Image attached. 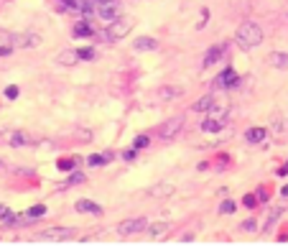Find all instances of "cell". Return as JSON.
Returning <instances> with one entry per match:
<instances>
[{"label": "cell", "instance_id": "1", "mask_svg": "<svg viewBox=\"0 0 288 250\" xmlns=\"http://www.w3.org/2000/svg\"><path fill=\"white\" fill-rule=\"evenodd\" d=\"M235 41H237V46H242V49H255V46H260V41H263V28L257 26V23H252V21H245V23L237 28Z\"/></svg>", "mask_w": 288, "mask_h": 250}, {"label": "cell", "instance_id": "2", "mask_svg": "<svg viewBox=\"0 0 288 250\" xmlns=\"http://www.w3.org/2000/svg\"><path fill=\"white\" fill-rule=\"evenodd\" d=\"M133 26H135V21L133 18H128V16H120L117 21H112L108 28H105V38L108 41H117V38H125L130 31H133Z\"/></svg>", "mask_w": 288, "mask_h": 250}, {"label": "cell", "instance_id": "3", "mask_svg": "<svg viewBox=\"0 0 288 250\" xmlns=\"http://www.w3.org/2000/svg\"><path fill=\"white\" fill-rule=\"evenodd\" d=\"M77 235L74 227H49V230H41L38 232V240L43 243H62V240H69Z\"/></svg>", "mask_w": 288, "mask_h": 250}, {"label": "cell", "instance_id": "4", "mask_svg": "<svg viewBox=\"0 0 288 250\" xmlns=\"http://www.w3.org/2000/svg\"><path fill=\"white\" fill-rule=\"evenodd\" d=\"M95 13L100 18H105V21H117L120 16H123V3L120 0H110V3H105V5H100V8H95Z\"/></svg>", "mask_w": 288, "mask_h": 250}, {"label": "cell", "instance_id": "5", "mask_svg": "<svg viewBox=\"0 0 288 250\" xmlns=\"http://www.w3.org/2000/svg\"><path fill=\"white\" fill-rule=\"evenodd\" d=\"M145 230H148V219L145 217H133V219H125V222L117 225L120 235H138V232H145Z\"/></svg>", "mask_w": 288, "mask_h": 250}, {"label": "cell", "instance_id": "6", "mask_svg": "<svg viewBox=\"0 0 288 250\" xmlns=\"http://www.w3.org/2000/svg\"><path fill=\"white\" fill-rule=\"evenodd\" d=\"M181 128H184V117H181V115H174L171 120H166V123L158 128V136H161L163 141H171V138L179 136Z\"/></svg>", "mask_w": 288, "mask_h": 250}, {"label": "cell", "instance_id": "7", "mask_svg": "<svg viewBox=\"0 0 288 250\" xmlns=\"http://www.w3.org/2000/svg\"><path fill=\"white\" fill-rule=\"evenodd\" d=\"M59 8L62 10H69V13H79V16H84V13H92L95 5L87 3V0H56Z\"/></svg>", "mask_w": 288, "mask_h": 250}, {"label": "cell", "instance_id": "8", "mask_svg": "<svg viewBox=\"0 0 288 250\" xmlns=\"http://www.w3.org/2000/svg\"><path fill=\"white\" fill-rule=\"evenodd\" d=\"M237 82H240L237 71H235L232 67H227V69L222 71V74L215 79V87H217V90H230V87H235Z\"/></svg>", "mask_w": 288, "mask_h": 250}, {"label": "cell", "instance_id": "9", "mask_svg": "<svg viewBox=\"0 0 288 250\" xmlns=\"http://www.w3.org/2000/svg\"><path fill=\"white\" fill-rule=\"evenodd\" d=\"M224 54H227V43H215V46H209L207 54H204V67L217 64L219 59H224Z\"/></svg>", "mask_w": 288, "mask_h": 250}, {"label": "cell", "instance_id": "10", "mask_svg": "<svg viewBox=\"0 0 288 250\" xmlns=\"http://www.w3.org/2000/svg\"><path fill=\"white\" fill-rule=\"evenodd\" d=\"M171 194H174V184H169V181H161V184L148 189V197H153V199H163V197H171Z\"/></svg>", "mask_w": 288, "mask_h": 250}, {"label": "cell", "instance_id": "11", "mask_svg": "<svg viewBox=\"0 0 288 250\" xmlns=\"http://www.w3.org/2000/svg\"><path fill=\"white\" fill-rule=\"evenodd\" d=\"M56 62L64 64V67H74V64L79 62V51L77 49H64V51L56 54Z\"/></svg>", "mask_w": 288, "mask_h": 250}, {"label": "cell", "instance_id": "12", "mask_svg": "<svg viewBox=\"0 0 288 250\" xmlns=\"http://www.w3.org/2000/svg\"><path fill=\"white\" fill-rule=\"evenodd\" d=\"M133 49H135V51H156V49H158V38H153V36H143V38H135Z\"/></svg>", "mask_w": 288, "mask_h": 250}, {"label": "cell", "instance_id": "13", "mask_svg": "<svg viewBox=\"0 0 288 250\" xmlns=\"http://www.w3.org/2000/svg\"><path fill=\"white\" fill-rule=\"evenodd\" d=\"M74 210H77V212H87V214H102V207L97 202H92V199H79L77 204H74Z\"/></svg>", "mask_w": 288, "mask_h": 250}, {"label": "cell", "instance_id": "14", "mask_svg": "<svg viewBox=\"0 0 288 250\" xmlns=\"http://www.w3.org/2000/svg\"><path fill=\"white\" fill-rule=\"evenodd\" d=\"M265 62L270 67H276V69H288V54H283V51H270Z\"/></svg>", "mask_w": 288, "mask_h": 250}, {"label": "cell", "instance_id": "15", "mask_svg": "<svg viewBox=\"0 0 288 250\" xmlns=\"http://www.w3.org/2000/svg\"><path fill=\"white\" fill-rule=\"evenodd\" d=\"M215 95H204V97H199V100H196L194 102V105H191V110L194 112H209L212 107H215Z\"/></svg>", "mask_w": 288, "mask_h": 250}, {"label": "cell", "instance_id": "16", "mask_svg": "<svg viewBox=\"0 0 288 250\" xmlns=\"http://www.w3.org/2000/svg\"><path fill=\"white\" fill-rule=\"evenodd\" d=\"M224 128V120H222V117H207V120L202 123V130H204V133H219V130Z\"/></svg>", "mask_w": 288, "mask_h": 250}, {"label": "cell", "instance_id": "17", "mask_svg": "<svg viewBox=\"0 0 288 250\" xmlns=\"http://www.w3.org/2000/svg\"><path fill=\"white\" fill-rule=\"evenodd\" d=\"M13 43L16 46H38L41 38L36 34H23V36H13Z\"/></svg>", "mask_w": 288, "mask_h": 250}, {"label": "cell", "instance_id": "18", "mask_svg": "<svg viewBox=\"0 0 288 250\" xmlns=\"http://www.w3.org/2000/svg\"><path fill=\"white\" fill-rule=\"evenodd\" d=\"M245 141H250V143H263V141H268V130L265 128H250L248 133H245Z\"/></svg>", "mask_w": 288, "mask_h": 250}, {"label": "cell", "instance_id": "19", "mask_svg": "<svg viewBox=\"0 0 288 250\" xmlns=\"http://www.w3.org/2000/svg\"><path fill=\"white\" fill-rule=\"evenodd\" d=\"M181 95H184L181 87H161V90H158V97L161 100H179Z\"/></svg>", "mask_w": 288, "mask_h": 250}, {"label": "cell", "instance_id": "20", "mask_svg": "<svg viewBox=\"0 0 288 250\" xmlns=\"http://www.w3.org/2000/svg\"><path fill=\"white\" fill-rule=\"evenodd\" d=\"M169 222H163V219H161V222H153V225H148V235H150V238H161V235H166V232H169Z\"/></svg>", "mask_w": 288, "mask_h": 250}, {"label": "cell", "instance_id": "21", "mask_svg": "<svg viewBox=\"0 0 288 250\" xmlns=\"http://www.w3.org/2000/svg\"><path fill=\"white\" fill-rule=\"evenodd\" d=\"M283 212H286V207H273V210H270V217H268V222H265V232H270L273 227H276V222L281 219Z\"/></svg>", "mask_w": 288, "mask_h": 250}, {"label": "cell", "instance_id": "22", "mask_svg": "<svg viewBox=\"0 0 288 250\" xmlns=\"http://www.w3.org/2000/svg\"><path fill=\"white\" fill-rule=\"evenodd\" d=\"M110 158H112V153H95V156L87 158V164L89 166H105V164H110Z\"/></svg>", "mask_w": 288, "mask_h": 250}, {"label": "cell", "instance_id": "23", "mask_svg": "<svg viewBox=\"0 0 288 250\" xmlns=\"http://www.w3.org/2000/svg\"><path fill=\"white\" fill-rule=\"evenodd\" d=\"M72 34L77 36V38H87V36H92L95 31L89 28L87 23H74V28H72Z\"/></svg>", "mask_w": 288, "mask_h": 250}, {"label": "cell", "instance_id": "24", "mask_svg": "<svg viewBox=\"0 0 288 250\" xmlns=\"http://www.w3.org/2000/svg\"><path fill=\"white\" fill-rule=\"evenodd\" d=\"M28 143H31V141H28L26 133H13L10 136V145H13V148H23V145H28Z\"/></svg>", "mask_w": 288, "mask_h": 250}, {"label": "cell", "instance_id": "25", "mask_svg": "<svg viewBox=\"0 0 288 250\" xmlns=\"http://www.w3.org/2000/svg\"><path fill=\"white\" fill-rule=\"evenodd\" d=\"M84 181H87V179H84V174H82V171H74V174L69 176V181H67L64 186H74V184H84Z\"/></svg>", "mask_w": 288, "mask_h": 250}, {"label": "cell", "instance_id": "26", "mask_svg": "<svg viewBox=\"0 0 288 250\" xmlns=\"http://www.w3.org/2000/svg\"><path fill=\"white\" fill-rule=\"evenodd\" d=\"M77 161L79 158H62V161H59V169H62V171H72L74 166H77Z\"/></svg>", "mask_w": 288, "mask_h": 250}, {"label": "cell", "instance_id": "27", "mask_svg": "<svg viewBox=\"0 0 288 250\" xmlns=\"http://www.w3.org/2000/svg\"><path fill=\"white\" fill-rule=\"evenodd\" d=\"M232 212H235V202L232 199H224L219 204V214H232Z\"/></svg>", "mask_w": 288, "mask_h": 250}, {"label": "cell", "instance_id": "28", "mask_svg": "<svg viewBox=\"0 0 288 250\" xmlns=\"http://www.w3.org/2000/svg\"><path fill=\"white\" fill-rule=\"evenodd\" d=\"M148 136H135V141H133V148L138 151V148H148Z\"/></svg>", "mask_w": 288, "mask_h": 250}, {"label": "cell", "instance_id": "29", "mask_svg": "<svg viewBox=\"0 0 288 250\" xmlns=\"http://www.w3.org/2000/svg\"><path fill=\"white\" fill-rule=\"evenodd\" d=\"M46 214V207H43V204H34L31 210H28V217H43Z\"/></svg>", "mask_w": 288, "mask_h": 250}, {"label": "cell", "instance_id": "30", "mask_svg": "<svg viewBox=\"0 0 288 250\" xmlns=\"http://www.w3.org/2000/svg\"><path fill=\"white\" fill-rule=\"evenodd\" d=\"M79 59H82V62H92V59H95V49H79Z\"/></svg>", "mask_w": 288, "mask_h": 250}, {"label": "cell", "instance_id": "31", "mask_svg": "<svg viewBox=\"0 0 288 250\" xmlns=\"http://www.w3.org/2000/svg\"><path fill=\"white\" fill-rule=\"evenodd\" d=\"M242 204H245V207H255V204H257V197L255 194H245V197H242Z\"/></svg>", "mask_w": 288, "mask_h": 250}, {"label": "cell", "instance_id": "32", "mask_svg": "<svg viewBox=\"0 0 288 250\" xmlns=\"http://www.w3.org/2000/svg\"><path fill=\"white\" fill-rule=\"evenodd\" d=\"M5 97H8V100H16V97H18V87H16V84L5 87Z\"/></svg>", "mask_w": 288, "mask_h": 250}, {"label": "cell", "instance_id": "33", "mask_svg": "<svg viewBox=\"0 0 288 250\" xmlns=\"http://www.w3.org/2000/svg\"><path fill=\"white\" fill-rule=\"evenodd\" d=\"M257 219H245V222H242V230H245V232H252V230H257Z\"/></svg>", "mask_w": 288, "mask_h": 250}, {"label": "cell", "instance_id": "34", "mask_svg": "<svg viewBox=\"0 0 288 250\" xmlns=\"http://www.w3.org/2000/svg\"><path fill=\"white\" fill-rule=\"evenodd\" d=\"M8 214H10V210H8V207H3V204H0V219H5Z\"/></svg>", "mask_w": 288, "mask_h": 250}, {"label": "cell", "instance_id": "35", "mask_svg": "<svg viewBox=\"0 0 288 250\" xmlns=\"http://www.w3.org/2000/svg\"><path fill=\"white\" fill-rule=\"evenodd\" d=\"M87 3H92L95 8H100V5H105V3H110V0H87Z\"/></svg>", "mask_w": 288, "mask_h": 250}, {"label": "cell", "instance_id": "36", "mask_svg": "<svg viewBox=\"0 0 288 250\" xmlns=\"http://www.w3.org/2000/svg\"><path fill=\"white\" fill-rule=\"evenodd\" d=\"M123 158H125V161H133V158H135V148H133V151H125Z\"/></svg>", "mask_w": 288, "mask_h": 250}, {"label": "cell", "instance_id": "37", "mask_svg": "<svg viewBox=\"0 0 288 250\" xmlns=\"http://www.w3.org/2000/svg\"><path fill=\"white\" fill-rule=\"evenodd\" d=\"M278 174H281V176H286V174H288V161H286V164L278 169Z\"/></svg>", "mask_w": 288, "mask_h": 250}, {"label": "cell", "instance_id": "38", "mask_svg": "<svg viewBox=\"0 0 288 250\" xmlns=\"http://www.w3.org/2000/svg\"><path fill=\"white\" fill-rule=\"evenodd\" d=\"M5 54H10V46H0V56H5Z\"/></svg>", "mask_w": 288, "mask_h": 250}, {"label": "cell", "instance_id": "39", "mask_svg": "<svg viewBox=\"0 0 288 250\" xmlns=\"http://www.w3.org/2000/svg\"><path fill=\"white\" fill-rule=\"evenodd\" d=\"M281 194H283V197H288V184H286V186L281 189Z\"/></svg>", "mask_w": 288, "mask_h": 250}, {"label": "cell", "instance_id": "40", "mask_svg": "<svg viewBox=\"0 0 288 250\" xmlns=\"http://www.w3.org/2000/svg\"><path fill=\"white\" fill-rule=\"evenodd\" d=\"M0 166H3V161H0Z\"/></svg>", "mask_w": 288, "mask_h": 250}]
</instances>
